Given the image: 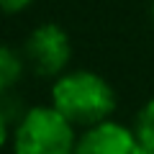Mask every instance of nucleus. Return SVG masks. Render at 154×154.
I'll list each match as a JSON object with an SVG mask.
<instances>
[{"instance_id": "1", "label": "nucleus", "mask_w": 154, "mask_h": 154, "mask_svg": "<svg viewBox=\"0 0 154 154\" xmlns=\"http://www.w3.org/2000/svg\"><path fill=\"white\" fill-rule=\"evenodd\" d=\"M51 105L72 126L90 128L113 116L116 90L98 72L90 69L64 72L51 85Z\"/></svg>"}, {"instance_id": "2", "label": "nucleus", "mask_w": 154, "mask_h": 154, "mask_svg": "<svg viewBox=\"0 0 154 154\" xmlns=\"http://www.w3.org/2000/svg\"><path fill=\"white\" fill-rule=\"evenodd\" d=\"M75 128L54 105H33L13 131V154H72Z\"/></svg>"}, {"instance_id": "3", "label": "nucleus", "mask_w": 154, "mask_h": 154, "mask_svg": "<svg viewBox=\"0 0 154 154\" xmlns=\"http://www.w3.org/2000/svg\"><path fill=\"white\" fill-rule=\"evenodd\" d=\"M23 59L38 77H59L72 59L69 33L57 23H41L28 33L23 44Z\"/></svg>"}, {"instance_id": "4", "label": "nucleus", "mask_w": 154, "mask_h": 154, "mask_svg": "<svg viewBox=\"0 0 154 154\" xmlns=\"http://www.w3.org/2000/svg\"><path fill=\"white\" fill-rule=\"evenodd\" d=\"M72 154H146L136 131L118 121H103L85 128L77 136Z\"/></svg>"}, {"instance_id": "5", "label": "nucleus", "mask_w": 154, "mask_h": 154, "mask_svg": "<svg viewBox=\"0 0 154 154\" xmlns=\"http://www.w3.org/2000/svg\"><path fill=\"white\" fill-rule=\"evenodd\" d=\"M23 67H26L23 54L0 44V95L16 88V82L23 77Z\"/></svg>"}, {"instance_id": "6", "label": "nucleus", "mask_w": 154, "mask_h": 154, "mask_svg": "<svg viewBox=\"0 0 154 154\" xmlns=\"http://www.w3.org/2000/svg\"><path fill=\"white\" fill-rule=\"evenodd\" d=\"M134 131H136V136H139V141H141L144 152L154 154V98L136 113Z\"/></svg>"}, {"instance_id": "7", "label": "nucleus", "mask_w": 154, "mask_h": 154, "mask_svg": "<svg viewBox=\"0 0 154 154\" xmlns=\"http://www.w3.org/2000/svg\"><path fill=\"white\" fill-rule=\"evenodd\" d=\"M31 3L33 0H0V13H5V16H18V13H23Z\"/></svg>"}, {"instance_id": "8", "label": "nucleus", "mask_w": 154, "mask_h": 154, "mask_svg": "<svg viewBox=\"0 0 154 154\" xmlns=\"http://www.w3.org/2000/svg\"><path fill=\"white\" fill-rule=\"evenodd\" d=\"M5 144H8V116L3 110V105H0V149Z\"/></svg>"}, {"instance_id": "9", "label": "nucleus", "mask_w": 154, "mask_h": 154, "mask_svg": "<svg viewBox=\"0 0 154 154\" xmlns=\"http://www.w3.org/2000/svg\"><path fill=\"white\" fill-rule=\"evenodd\" d=\"M152 21H154V0H152Z\"/></svg>"}]
</instances>
